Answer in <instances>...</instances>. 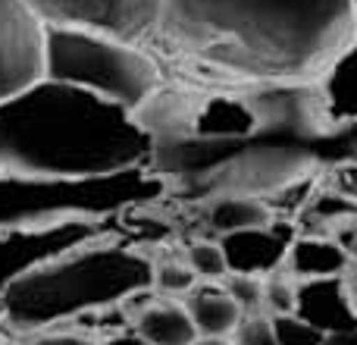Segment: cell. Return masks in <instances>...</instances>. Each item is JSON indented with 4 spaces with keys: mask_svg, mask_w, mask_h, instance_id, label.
<instances>
[{
    "mask_svg": "<svg viewBox=\"0 0 357 345\" xmlns=\"http://www.w3.org/2000/svg\"><path fill=\"white\" fill-rule=\"evenodd\" d=\"M195 270H191L188 264H173V260H167V264L154 267V289L167 292V295H176V292H191L195 289Z\"/></svg>",
    "mask_w": 357,
    "mask_h": 345,
    "instance_id": "cell-21",
    "label": "cell"
},
{
    "mask_svg": "<svg viewBox=\"0 0 357 345\" xmlns=\"http://www.w3.org/2000/svg\"><path fill=\"white\" fill-rule=\"evenodd\" d=\"M100 345H151V342H144L138 333H119V336H110V339H104Z\"/></svg>",
    "mask_w": 357,
    "mask_h": 345,
    "instance_id": "cell-24",
    "label": "cell"
},
{
    "mask_svg": "<svg viewBox=\"0 0 357 345\" xmlns=\"http://www.w3.org/2000/svg\"><path fill=\"white\" fill-rule=\"evenodd\" d=\"M135 333L151 345H191L197 330L185 304H148L135 314Z\"/></svg>",
    "mask_w": 357,
    "mask_h": 345,
    "instance_id": "cell-14",
    "label": "cell"
},
{
    "mask_svg": "<svg viewBox=\"0 0 357 345\" xmlns=\"http://www.w3.org/2000/svg\"><path fill=\"white\" fill-rule=\"evenodd\" d=\"M207 223L216 235H229L238 233V229H254L273 223V207L264 198L254 195H220L210 198Z\"/></svg>",
    "mask_w": 357,
    "mask_h": 345,
    "instance_id": "cell-15",
    "label": "cell"
},
{
    "mask_svg": "<svg viewBox=\"0 0 357 345\" xmlns=\"http://www.w3.org/2000/svg\"><path fill=\"white\" fill-rule=\"evenodd\" d=\"M185 264L195 270L197 279H207V283H216V279H226L229 277L226 254H222L220 242L195 239L188 245V251H185Z\"/></svg>",
    "mask_w": 357,
    "mask_h": 345,
    "instance_id": "cell-16",
    "label": "cell"
},
{
    "mask_svg": "<svg viewBox=\"0 0 357 345\" xmlns=\"http://www.w3.org/2000/svg\"><path fill=\"white\" fill-rule=\"evenodd\" d=\"M295 314L317 327L323 336L357 327L354 286L345 277L301 279L295 289Z\"/></svg>",
    "mask_w": 357,
    "mask_h": 345,
    "instance_id": "cell-10",
    "label": "cell"
},
{
    "mask_svg": "<svg viewBox=\"0 0 357 345\" xmlns=\"http://www.w3.org/2000/svg\"><path fill=\"white\" fill-rule=\"evenodd\" d=\"M29 345H94V342L85 339V336H73V333H44Z\"/></svg>",
    "mask_w": 357,
    "mask_h": 345,
    "instance_id": "cell-22",
    "label": "cell"
},
{
    "mask_svg": "<svg viewBox=\"0 0 357 345\" xmlns=\"http://www.w3.org/2000/svg\"><path fill=\"white\" fill-rule=\"evenodd\" d=\"M0 321H3V308H0Z\"/></svg>",
    "mask_w": 357,
    "mask_h": 345,
    "instance_id": "cell-27",
    "label": "cell"
},
{
    "mask_svg": "<svg viewBox=\"0 0 357 345\" xmlns=\"http://www.w3.org/2000/svg\"><path fill=\"white\" fill-rule=\"evenodd\" d=\"M119 229H123V223L98 220V216H73V220L38 223V226L0 229V295L16 279L29 277L31 270L44 267L47 260L60 258L85 242L100 239L107 233H119Z\"/></svg>",
    "mask_w": 357,
    "mask_h": 345,
    "instance_id": "cell-6",
    "label": "cell"
},
{
    "mask_svg": "<svg viewBox=\"0 0 357 345\" xmlns=\"http://www.w3.org/2000/svg\"><path fill=\"white\" fill-rule=\"evenodd\" d=\"M47 79L85 88L132 113H142L163 88L167 73L142 44L91 29L47 25Z\"/></svg>",
    "mask_w": 357,
    "mask_h": 345,
    "instance_id": "cell-4",
    "label": "cell"
},
{
    "mask_svg": "<svg viewBox=\"0 0 357 345\" xmlns=\"http://www.w3.org/2000/svg\"><path fill=\"white\" fill-rule=\"evenodd\" d=\"M191 345H232L226 336H197Z\"/></svg>",
    "mask_w": 357,
    "mask_h": 345,
    "instance_id": "cell-25",
    "label": "cell"
},
{
    "mask_svg": "<svg viewBox=\"0 0 357 345\" xmlns=\"http://www.w3.org/2000/svg\"><path fill=\"white\" fill-rule=\"evenodd\" d=\"M351 3H354V13H357V0H351Z\"/></svg>",
    "mask_w": 357,
    "mask_h": 345,
    "instance_id": "cell-26",
    "label": "cell"
},
{
    "mask_svg": "<svg viewBox=\"0 0 357 345\" xmlns=\"http://www.w3.org/2000/svg\"><path fill=\"white\" fill-rule=\"evenodd\" d=\"M295 289L298 286H291L279 270L270 273V277L264 279V308L270 311L273 317L295 314Z\"/></svg>",
    "mask_w": 357,
    "mask_h": 345,
    "instance_id": "cell-19",
    "label": "cell"
},
{
    "mask_svg": "<svg viewBox=\"0 0 357 345\" xmlns=\"http://www.w3.org/2000/svg\"><path fill=\"white\" fill-rule=\"evenodd\" d=\"M273 330H276L279 345H323V333L301 321L298 314H279L273 317Z\"/></svg>",
    "mask_w": 357,
    "mask_h": 345,
    "instance_id": "cell-18",
    "label": "cell"
},
{
    "mask_svg": "<svg viewBox=\"0 0 357 345\" xmlns=\"http://www.w3.org/2000/svg\"><path fill=\"white\" fill-rule=\"evenodd\" d=\"M154 289V264L119 233L73 248L16 279L0 295L3 321L16 330H47L85 314L113 311Z\"/></svg>",
    "mask_w": 357,
    "mask_h": 345,
    "instance_id": "cell-3",
    "label": "cell"
},
{
    "mask_svg": "<svg viewBox=\"0 0 357 345\" xmlns=\"http://www.w3.org/2000/svg\"><path fill=\"white\" fill-rule=\"evenodd\" d=\"M357 38L351 0H160L148 50L204 85L314 82Z\"/></svg>",
    "mask_w": 357,
    "mask_h": 345,
    "instance_id": "cell-1",
    "label": "cell"
},
{
    "mask_svg": "<svg viewBox=\"0 0 357 345\" xmlns=\"http://www.w3.org/2000/svg\"><path fill=\"white\" fill-rule=\"evenodd\" d=\"M295 229L285 223H266V226L238 229V233L220 235V248L226 254L229 273L245 277H270L289 260V248L295 242Z\"/></svg>",
    "mask_w": 357,
    "mask_h": 345,
    "instance_id": "cell-9",
    "label": "cell"
},
{
    "mask_svg": "<svg viewBox=\"0 0 357 345\" xmlns=\"http://www.w3.org/2000/svg\"><path fill=\"white\" fill-rule=\"evenodd\" d=\"M157 138L138 113L44 75L0 104V170L31 182L148 172Z\"/></svg>",
    "mask_w": 357,
    "mask_h": 345,
    "instance_id": "cell-2",
    "label": "cell"
},
{
    "mask_svg": "<svg viewBox=\"0 0 357 345\" xmlns=\"http://www.w3.org/2000/svg\"><path fill=\"white\" fill-rule=\"evenodd\" d=\"M169 185L154 172L94 179V182H31L0 170V229L98 216L119 220L129 210L167 195Z\"/></svg>",
    "mask_w": 357,
    "mask_h": 345,
    "instance_id": "cell-5",
    "label": "cell"
},
{
    "mask_svg": "<svg viewBox=\"0 0 357 345\" xmlns=\"http://www.w3.org/2000/svg\"><path fill=\"white\" fill-rule=\"evenodd\" d=\"M47 75V22L22 0H0V104Z\"/></svg>",
    "mask_w": 357,
    "mask_h": 345,
    "instance_id": "cell-8",
    "label": "cell"
},
{
    "mask_svg": "<svg viewBox=\"0 0 357 345\" xmlns=\"http://www.w3.org/2000/svg\"><path fill=\"white\" fill-rule=\"evenodd\" d=\"M232 345H279L276 330H273V317L264 314H245L235 327Z\"/></svg>",
    "mask_w": 357,
    "mask_h": 345,
    "instance_id": "cell-20",
    "label": "cell"
},
{
    "mask_svg": "<svg viewBox=\"0 0 357 345\" xmlns=\"http://www.w3.org/2000/svg\"><path fill=\"white\" fill-rule=\"evenodd\" d=\"M47 25L91 29L148 47L160 19V0H22Z\"/></svg>",
    "mask_w": 357,
    "mask_h": 345,
    "instance_id": "cell-7",
    "label": "cell"
},
{
    "mask_svg": "<svg viewBox=\"0 0 357 345\" xmlns=\"http://www.w3.org/2000/svg\"><path fill=\"white\" fill-rule=\"evenodd\" d=\"M323 345H357V327L351 330H339V333H326Z\"/></svg>",
    "mask_w": 357,
    "mask_h": 345,
    "instance_id": "cell-23",
    "label": "cell"
},
{
    "mask_svg": "<svg viewBox=\"0 0 357 345\" xmlns=\"http://www.w3.org/2000/svg\"><path fill=\"white\" fill-rule=\"evenodd\" d=\"M185 311L195 321L197 336H229L235 333L238 321L245 314L238 311V304L229 298L226 289H216V286H197L188 292L185 298Z\"/></svg>",
    "mask_w": 357,
    "mask_h": 345,
    "instance_id": "cell-13",
    "label": "cell"
},
{
    "mask_svg": "<svg viewBox=\"0 0 357 345\" xmlns=\"http://www.w3.org/2000/svg\"><path fill=\"white\" fill-rule=\"evenodd\" d=\"M222 289L229 292L235 304H238L241 314H260L264 308V277H245V273H229L226 286Z\"/></svg>",
    "mask_w": 357,
    "mask_h": 345,
    "instance_id": "cell-17",
    "label": "cell"
},
{
    "mask_svg": "<svg viewBox=\"0 0 357 345\" xmlns=\"http://www.w3.org/2000/svg\"><path fill=\"white\" fill-rule=\"evenodd\" d=\"M326 126H357V38L339 50L314 79Z\"/></svg>",
    "mask_w": 357,
    "mask_h": 345,
    "instance_id": "cell-11",
    "label": "cell"
},
{
    "mask_svg": "<svg viewBox=\"0 0 357 345\" xmlns=\"http://www.w3.org/2000/svg\"><path fill=\"white\" fill-rule=\"evenodd\" d=\"M289 270L298 279H320V277H345L351 267V251L345 242L329 235H298L289 248Z\"/></svg>",
    "mask_w": 357,
    "mask_h": 345,
    "instance_id": "cell-12",
    "label": "cell"
}]
</instances>
